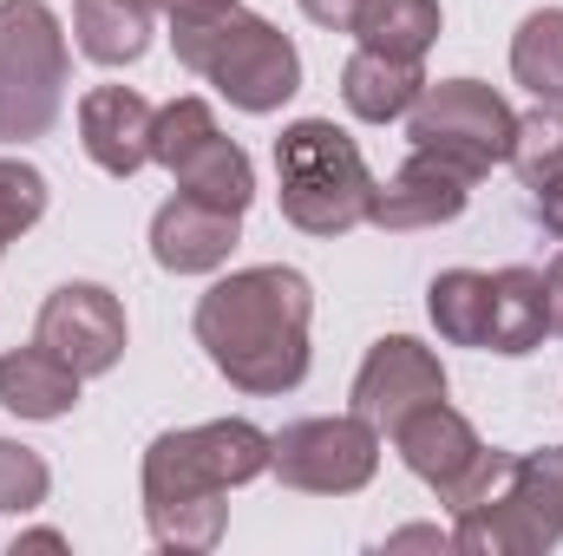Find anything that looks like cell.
<instances>
[{
  "label": "cell",
  "mask_w": 563,
  "mask_h": 556,
  "mask_svg": "<svg viewBox=\"0 0 563 556\" xmlns=\"http://www.w3.org/2000/svg\"><path fill=\"white\" fill-rule=\"evenodd\" d=\"M13 551H66V537H59V531H20Z\"/></svg>",
  "instance_id": "31"
},
{
  "label": "cell",
  "mask_w": 563,
  "mask_h": 556,
  "mask_svg": "<svg viewBox=\"0 0 563 556\" xmlns=\"http://www.w3.org/2000/svg\"><path fill=\"white\" fill-rule=\"evenodd\" d=\"M347 40L394 59H426V46L439 40V0H361Z\"/></svg>",
  "instance_id": "20"
},
{
  "label": "cell",
  "mask_w": 563,
  "mask_h": 556,
  "mask_svg": "<svg viewBox=\"0 0 563 556\" xmlns=\"http://www.w3.org/2000/svg\"><path fill=\"white\" fill-rule=\"evenodd\" d=\"M243 243V210H217L203 197H170L151 216V263L164 276H217Z\"/></svg>",
  "instance_id": "13"
},
{
  "label": "cell",
  "mask_w": 563,
  "mask_h": 556,
  "mask_svg": "<svg viewBox=\"0 0 563 556\" xmlns=\"http://www.w3.org/2000/svg\"><path fill=\"white\" fill-rule=\"evenodd\" d=\"M407 544H426V551H452V531H394L387 551H407Z\"/></svg>",
  "instance_id": "30"
},
{
  "label": "cell",
  "mask_w": 563,
  "mask_h": 556,
  "mask_svg": "<svg viewBox=\"0 0 563 556\" xmlns=\"http://www.w3.org/2000/svg\"><path fill=\"white\" fill-rule=\"evenodd\" d=\"M551 334V294H544V269H498L492 276V327H485V347L505 354V360H525L538 354Z\"/></svg>",
  "instance_id": "17"
},
{
  "label": "cell",
  "mask_w": 563,
  "mask_h": 556,
  "mask_svg": "<svg viewBox=\"0 0 563 556\" xmlns=\"http://www.w3.org/2000/svg\"><path fill=\"white\" fill-rule=\"evenodd\" d=\"M269 471L308 498H354L380 471V432L361 413L288 419L282 432H269Z\"/></svg>",
  "instance_id": "9"
},
{
  "label": "cell",
  "mask_w": 563,
  "mask_h": 556,
  "mask_svg": "<svg viewBox=\"0 0 563 556\" xmlns=\"http://www.w3.org/2000/svg\"><path fill=\"white\" fill-rule=\"evenodd\" d=\"M79 387L86 374L66 367L53 347H7L0 354V407L13 419H66L79 407Z\"/></svg>",
  "instance_id": "16"
},
{
  "label": "cell",
  "mask_w": 563,
  "mask_h": 556,
  "mask_svg": "<svg viewBox=\"0 0 563 556\" xmlns=\"http://www.w3.org/2000/svg\"><path fill=\"white\" fill-rule=\"evenodd\" d=\"M170 46H177L184 73H197L203 86H217L250 119H269V112H282L301 92V53H295V40L282 33L276 20L250 13L243 0L223 7V13H210V20H177Z\"/></svg>",
  "instance_id": "3"
},
{
  "label": "cell",
  "mask_w": 563,
  "mask_h": 556,
  "mask_svg": "<svg viewBox=\"0 0 563 556\" xmlns=\"http://www.w3.org/2000/svg\"><path fill=\"white\" fill-rule=\"evenodd\" d=\"M505 485L525 498V511L544 524V537L563 544V445H544V452L511 458V478H505Z\"/></svg>",
  "instance_id": "23"
},
{
  "label": "cell",
  "mask_w": 563,
  "mask_h": 556,
  "mask_svg": "<svg viewBox=\"0 0 563 556\" xmlns=\"http://www.w3.org/2000/svg\"><path fill=\"white\" fill-rule=\"evenodd\" d=\"M301 13H308L314 26H328V33H347L354 13H361V0H301Z\"/></svg>",
  "instance_id": "27"
},
{
  "label": "cell",
  "mask_w": 563,
  "mask_h": 556,
  "mask_svg": "<svg viewBox=\"0 0 563 556\" xmlns=\"http://www.w3.org/2000/svg\"><path fill=\"white\" fill-rule=\"evenodd\" d=\"M157 0H79L73 7V46L92 66H139L151 46Z\"/></svg>",
  "instance_id": "18"
},
{
  "label": "cell",
  "mask_w": 563,
  "mask_h": 556,
  "mask_svg": "<svg viewBox=\"0 0 563 556\" xmlns=\"http://www.w3.org/2000/svg\"><path fill=\"white\" fill-rule=\"evenodd\" d=\"M53 203V184L26 157H0V249H13Z\"/></svg>",
  "instance_id": "24"
},
{
  "label": "cell",
  "mask_w": 563,
  "mask_h": 556,
  "mask_svg": "<svg viewBox=\"0 0 563 556\" xmlns=\"http://www.w3.org/2000/svg\"><path fill=\"white\" fill-rule=\"evenodd\" d=\"M426 92V59H394L374 46H354V59L341 66V105L361 125H394L420 105Z\"/></svg>",
  "instance_id": "15"
},
{
  "label": "cell",
  "mask_w": 563,
  "mask_h": 556,
  "mask_svg": "<svg viewBox=\"0 0 563 556\" xmlns=\"http://www.w3.org/2000/svg\"><path fill=\"white\" fill-rule=\"evenodd\" d=\"M308 321H314V288L301 269H230L203 288L197 301V347L210 367L250 393V400H282L308 380Z\"/></svg>",
  "instance_id": "1"
},
{
  "label": "cell",
  "mask_w": 563,
  "mask_h": 556,
  "mask_svg": "<svg viewBox=\"0 0 563 556\" xmlns=\"http://www.w3.org/2000/svg\"><path fill=\"white\" fill-rule=\"evenodd\" d=\"M525 184H551L563 177V99H538V112L518 119L511 132V157H505Z\"/></svg>",
  "instance_id": "22"
},
{
  "label": "cell",
  "mask_w": 563,
  "mask_h": 556,
  "mask_svg": "<svg viewBox=\"0 0 563 556\" xmlns=\"http://www.w3.org/2000/svg\"><path fill=\"white\" fill-rule=\"evenodd\" d=\"M46 491H53V465H46L33 445L0 438V511L26 518V511H40V504H46Z\"/></svg>",
  "instance_id": "25"
},
{
  "label": "cell",
  "mask_w": 563,
  "mask_h": 556,
  "mask_svg": "<svg viewBox=\"0 0 563 556\" xmlns=\"http://www.w3.org/2000/svg\"><path fill=\"white\" fill-rule=\"evenodd\" d=\"M151 164H164L184 197H203V203H217V210H250V197H256V164H250V151L236 138H223L210 99H197V92L157 105Z\"/></svg>",
  "instance_id": "8"
},
{
  "label": "cell",
  "mask_w": 563,
  "mask_h": 556,
  "mask_svg": "<svg viewBox=\"0 0 563 556\" xmlns=\"http://www.w3.org/2000/svg\"><path fill=\"white\" fill-rule=\"evenodd\" d=\"M276 197L301 236H347L367 223L374 170L334 119H295L276 138Z\"/></svg>",
  "instance_id": "4"
},
{
  "label": "cell",
  "mask_w": 563,
  "mask_h": 556,
  "mask_svg": "<svg viewBox=\"0 0 563 556\" xmlns=\"http://www.w3.org/2000/svg\"><path fill=\"white\" fill-rule=\"evenodd\" d=\"M151 125L157 112L132 86H92L79 99V144L106 177H139L151 164Z\"/></svg>",
  "instance_id": "14"
},
{
  "label": "cell",
  "mask_w": 563,
  "mask_h": 556,
  "mask_svg": "<svg viewBox=\"0 0 563 556\" xmlns=\"http://www.w3.org/2000/svg\"><path fill=\"white\" fill-rule=\"evenodd\" d=\"M544 294H551V334H563V249L551 256V269H544Z\"/></svg>",
  "instance_id": "29"
},
{
  "label": "cell",
  "mask_w": 563,
  "mask_h": 556,
  "mask_svg": "<svg viewBox=\"0 0 563 556\" xmlns=\"http://www.w3.org/2000/svg\"><path fill=\"white\" fill-rule=\"evenodd\" d=\"M511 132H518V112L485 86V79H426L420 105L407 112V144L465 170L472 184L511 157Z\"/></svg>",
  "instance_id": "7"
},
{
  "label": "cell",
  "mask_w": 563,
  "mask_h": 556,
  "mask_svg": "<svg viewBox=\"0 0 563 556\" xmlns=\"http://www.w3.org/2000/svg\"><path fill=\"white\" fill-rule=\"evenodd\" d=\"M269 471V432L250 419H203L184 432H157L144 452L139 491L144 524L164 551H217L230 524V491Z\"/></svg>",
  "instance_id": "2"
},
{
  "label": "cell",
  "mask_w": 563,
  "mask_h": 556,
  "mask_svg": "<svg viewBox=\"0 0 563 556\" xmlns=\"http://www.w3.org/2000/svg\"><path fill=\"white\" fill-rule=\"evenodd\" d=\"M511 79L531 99H563V7L525 13V26L511 33Z\"/></svg>",
  "instance_id": "21"
},
{
  "label": "cell",
  "mask_w": 563,
  "mask_h": 556,
  "mask_svg": "<svg viewBox=\"0 0 563 556\" xmlns=\"http://www.w3.org/2000/svg\"><path fill=\"white\" fill-rule=\"evenodd\" d=\"M465 203H472V177L439 164V157H426V151H413L387 184H374L367 223L387 230V236H413V230H439V223L465 216Z\"/></svg>",
  "instance_id": "12"
},
{
  "label": "cell",
  "mask_w": 563,
  "mask_h": 556,
  "mask_svg": "<svg viewBox=\"0 0 563 556\" xmlns=\"http://www.w3.org/2000/svg\"><path fill=\"white\" fill-rule=\"evenodd\" d=\"M223 7H236V0H157V13L177 26V20H210V13H223Z\"/></svg>",
  "instance_id": "28"
},
{
  "label": "cell",
  "mask_w": 563,
  "mask_h": 556,
  "mask_svg": "<svg viewBox=\"0 0 563 556\" xmlns=\"http://www.w3.org/2000/svg\"><path fill=\"white\" fill-rule=\"evenodd\" d=\"M387 438H394L400 465L420 478L426 491L452 511V518H459V511H472V504H485V498L511 478V452L485 445V438H478V425L459 413V407H445V400L413 407V413L400 419Z\"/></svg>",
  "instance_id": "6"
},
{
  "label": "cell",
  "mask_w": 563,
  "mask_h": 556,
  "mask_svg": "<svg viewBox=\"0 0 563 556\" xmlns=\"http://www.w3.org/2000/svg\"><path fill=\"white\" fill-rule=\"evenodd\" d=\"M531 216H538V230H544V236H558V243H563V177L531 184Z\"/></svg>",
  "instance_id": "26"
},
{
  "label": "cell",
  "mask_w": 563,
  "mask_h": 556,
  "mask_svg": "<svg viewBox=\"0 0 563 556\" xmlns=\"http://www.w3.org/2000/svg\"><path fill=\"white\" fill-rule=\"evenodd\" d=\"M426 314L445 347H485L492 327V276L485 269H439L426 288Z\"/></svg>",
  "instance_id": "19"
},
{
  "label": "cell",
  "mask_w": 563,
  "mask_h": 556,
  "mask_svg": "<svg viewBox=\"0 0 563 556\" xmlns=\"http://www.w3.org/2000/svg\"><path fill=\"white\" fill-rule=\"evenodd\" d=\"M33 341L53 347L66 367H79L86 380L112 374L125 360V301L106 288V281H59L46 301H40V321H33Z\"/></svg>",
  "instance_id": "10"
},
{
  "label": "cell",
  "mask_w": 563,
  "mask_h": 556,
  "mask_svg": "<svg viewBox=\"0 0 563 556\" xmlns=\"http://www.w3.org/2000/svg\"><path fill=\"white\" fill-rule=\"evenodd\" d=\"M73 46L46 0H0V144L46 138L66 112Z\"/></svg>",
  "instance_id": "5"
},
{
  "label": "cell",
  "mask_w": 563,
  "mask_h": 556,
  "mask_svg": "<svg viewBox=\"0 0 563 556\" xmlns=\"http://www.w3.org/2000/svg\"><path fill=\"white\" fill-rule=\"evenodd\" d=\"M426 400H445V367L439 354L413 341V334H380L354 374V393H347V413H361L380 438L400 425V419L426 407Z\"/></svg>",
  "instance_id": "11"
}]
</instances>
